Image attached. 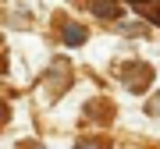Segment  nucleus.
<instances>
[{
    "label": "nucleus",
    "instance_id": "1",
    "mask_svg": "<svg viewBox=\"0 0 160 149\" xmlns=\"http://www.w3.org/2000/svg\"><path fill=\"white\" fill-rule=\"evenodd\" d=\"M82 36H86V32H82L78 25H68V32H64V39H68V43L75 46V43H82Z\"/></svg>",
    "mask_w": 160,
    "mask_h": 149
}]
</instances>
